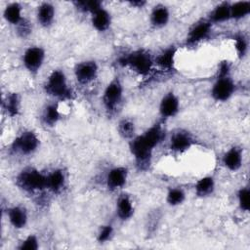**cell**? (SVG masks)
<instances>
[{"instance_id":"cell-1","label":"cell","mask_w":250,"mask_h":250,"mask_svg":"<svg viewBox=\"0 0 250 250\" xmlns=\"http://www.w3.org/2000/svg\"><path fill=\"white\" fill-rule=\"evenodd\" d=\"M165 132L161 123H155L143 134L128 141L129 150L139 171H146L151 164L154 148L164 140Z\"/></svg>"},{"instance_id":"cell-2","label":"cell","mask_w":250,"mask_h":250,"mask_svg":"<svg viewBox=\"0 0 250 250\" xmlns=\"http://www.w3.org/2000/svg\"><path fill=\"white\" fill-rule=\"evenodd\" d=\"M118 63L140 76H147L154 67V57L146 49H137L124 54Z\"/></svg>"},{"instance_id":"cell-3","label":"cell","mask_w":250,"mask_h":250,"mask_svg":"<svg viewBox=\"0 0 250 250\" xmlns=\"http://www.w3.org/2000/svg\"><path fill=\"white\" fill-rule=\"evenodd\" d=\"M44 92L60 101L71 100L73 97V92L68 84L67 76L62 69H54L47 76L44 86Z\"/></svg>"},{"instance_id":"cell-4","label":"cell","mask_w":250,"mask_h":250,"mask_svg":"<svg viewBox=\"0 0 250 250\" xmlns=\"http://www.w3.org/2000/svg\"><path fill=\"white\" fill-rule=\"evenodd\" d=\"M16 185L26 193L41 192L46 190V173L34 167H25L17 175Z\"/></svg>"},{"instance_id":"cell-5","label":"cell","mask_w":250,"mask_h":250,"mask_svg":"<svg viewBox=\"0 0 250 250\" xmlns=\"http://www.w3.org/2000/svg\"><path fill=\"white\" fill-rule=\"evenodd\" d=\"M124 98V87L118 76L113 77L105 86L102 95V104L109 115L116 112Z\"/></svg>"},{"instance_id":"cell-6","label":"cell","mask_w":250,"mask_h":250,"mask_svg":"<svg viewBox=\"0 0 250 250\" xmlns=\"http://www.w3.org/2000/svg\"><path fill=\"white\" fill-rule=\"evenodd\" d=\"M40 146V139L31 130H24L20 133L11 144L12 153L20 156H29L34 154Z\"/></svg>"},{"instance_id":"cell-7","label":"cell","mask_w":250,"mask_h":250,"mask_svg":"<svg viewBox=\"0 0 250 250\" xmlns=\"http://www.w3.org/2000/svg\"><path fill=\"white\" fill-rule=\"evenodd\" d=\"M236 92V84L230 73L218 74L216 80L211 86L210 95L217 103H225L231 99Z\"/></svg>"},{"instance_id":"cell-8","label":"cell","mask_w":250,"mask_h":250,"mask_svg":"<svg viewBox=\"0 0 250 250\" xmlns=\"http://www.w3.org/2000/svg\"><path fill=\"white\" fill-rule=\"evenodd\" d=\"M46 59V51L43 47L33 45L24 50L21 56V62L25 70L35 76L42 68Z\"/></svg>"},{"instance_id":"cell-9","label":"cell","mask_w":250,"mask_h":250,"mask_svg":"<svg viewBox=\"0 0 250 250\" xmlns=\"http://www.w3.org/2000/svg\"><path fill=\"white\" fill-rule=\"evenodd\" d=\"M99 65L94 60H84L77 62L73 68L74 78L78 84L86 86L93 83L99 76Z\"/></svg>"},{"instance_id":"cell-10","label":"cell","mask_w":250,"mask_h":250,"mask_svg":"<svg viewBox=\"0 0 250 250\" xmlns=\"http://www.w3.org/2000/svg\"><path fill=\"white\" fill-rule=\"evenodd\" d=\"M196 141L194 136L186 129L174 130L169 138V149L174 153H184L190 149Z\"/></svg>"},{"instance_id":"cell-11","label":"cell","mask_w":250,"mask_h":250,"mask_svg":"<svg viewBox=\"0 0 250 250\" xmlns=\"http://www.w3.org/2000/svg\"><path fill=\"white\" fill-rule=\"evenodd\" d=\"M213 24L208 19H201L194 22L188 29L186 37V43L188 46L197 45L208 39L212 33Z\"/></svg>"},{"instance_id":"cell-12","label":"cell","mask_w":250,"mask_h":250,"mask_svg":"<svg viewBox=\"0 0 250 250\" xmlns=\"http://www.w3.org/2000/svg\"><path fill=\"white\" fill-rule=\"evenodd\" d=\"M180 99L174 91L166 92L158 105V112L162 120L174 118L180 111Z\"/></svg>"},{"instance_id":"cell-13","label":"cell","mask_w":250,"mask_h":250,"mask_svg":"<svg viewBox=\"0 0 250 250\" xmlns=\"http://www.w3.org/2000/svg\"><path fill=\"white\" fill-rule=\"evenodd\" d=\"M129 170L125 166H114L105 175V187L110 191H116L125 187L128 181Z\"/></svg>"},{"instance_id":"cell-14","label":"cell","mask_w":250,"mask_h":250,"mask_svg":"<svg viewBox=\"0 0 250 250\" xmlns=\"http://www.w3.org/2000/svg\"><path fill=\"white\" fill-rule=\"evenodd\" d=\"M66 186V175L61 168L46 173V190L53 194H60Z\"/></svg>"},{"instance_id":"cell-15","label":"cell","mask_w":250,"mask_h":250,"mask_svg":"<svg viewBox=\"0 0 250 250\" xmlns=\"http://www.w3.org/2000/svg\"><path fill=\"white\" fill-rule=\"evenodd\" d=\"M222 163L230 172L238 171L243 164V151L237 146H230L222 157Z\"/></svg>"},{"instance_id":"cell-16","label":"cell","mask_w":250,"mask_h":250,"mask_svg":"<svg viewBox=\"0 0 250 250\" xmlns=\"http://www.w3.org/2000/svg\"><path fill=\"white\" fill-rule=\"evenodd\" d=\"M171 19V13L169 8L161 3L152 7L149 14V23L153 28L159 29L165 27Z\"/></svg>"},{"instance_id":"cell-17","label":"cell","mask_w":250,"mask_h":250,"mask_svg":"<svg viewBox=\"0 0 250 250\" xmlns=\"http://www.w3.org/2000/svg\"><path fill=\"white\" fill-rule=\"evenodd\" d=\"M177 51L178 49L174 45L164 48L154 57V65L165 71L174 69Z\"/></svg>"},{"instance_id":"cell-18","label":"cell","mask_w":250,"mask_h":250,"mask_svg":"<svg viewBox=\"0 0 250 250\" xmlns=\"http://www.w3.org/2000/svg\"><path fill=\"white\" fill-rule=\"evenodd\" d=\"M56 18V7L51 2H42L36 9V21L43 28H50Z\"/></svg>"},{"instance_id":"cell-19","label":"cell","mask_w":250,"mask_h":250,"mask_svg":"<svg viewBox=\"0 0 250 250\" xmlns=\"http://www.w3.org/2000/svg\"><path fill=\"white\" fill-rule=\"evenodd\" d=\"M7 219L14 229H22L28 222L27 210L21 205L11 206L7 209Z\"/></svg>"},{"instance_id":"cell-20","label":"cell","mask_w":250,"mask_h":250,"mask_svg":"<svg viewBox=\"0 0 250 250\" xmlns=\"http://www.w3.org/2000/svg\"><path fill=\"white\" fill-rule=\"evenodd\" d=\"M134 212V203L130 195H128L127 193L120 194L115 204V213L117 218L122 222L129 221L133 217Z\"/></svg>"},{"instance_id":"cell-21","label":"cell","mask_w":250,"mask_h":250,"mask_svg":"<svg viewBox=\"0 0 250 250\" xmlns=\"http://www.w3.org/2000/svg\"><path fill=\"white\" fill-rule=\"evenodd\" d=\"M61 111L58 103H49L41 112V122L47 128L55 127L61 120Z\"/></svg>"},{"instance_id":"cell-22","label":"cell","mask_w":250,"mask_h":250,"mask_svg":"<svg viewBox=\"0 0 250 250\" xmlns=\"http://www.w3.org/2000/svg\"><path fill=\"white\" fill-rule=\"evenodd\" d=\"M91 24L95 30L105 32L111 25L110 13L104 7H102L91 15Z\"/></svg>"},{"instance_id":"cell-23","label":"cell","mask_w":250,"mask_h":250,"mask_svg":"<svg viewBox=\"0 0 250 250\" xmlns=\"http://www.w3.org/2000/svg\"><path fill=\"white\" fill-rule=\"evenodd\" d=\"M216 188V182L213 176H204L198 179L193 187L194 193L199 198H206L214 193Z\"/></svg>"},{"instance_id":"cell-24","label":"cell","mask_w":250,"mask_h":250,"mask_svg":"<svg viewBox=\"0 0 250 250\" xmlns=\"http://www.w3.org/2000/svg\"><path fill=\"white\" fill-rule=\"evenodd\" d=\"M4 20L11 25L15 27L18 26L24 21L22 16V6L19 2H11L9 3L3 11Z\"/></svg>"},{"instance_id":"cell-25","label":"cell","mask_w":250,"mask_h":250,"mask_svg":"<svg viewBox=\"0 0 250 250\" xmlns=\"http://www.w3.org/2000/svg\"><path fill=\"white\" fill-rule=\"evenodd\" d=\"M229 4L230 2H221L216 5L208 16V21L212 23H224L230 21L229 14Z\"/></svg>"},{"instance_id":"cell-26","label":"cell","mask_w":250,"mask_h":250,"mask_svg":"<svg viewBox=\"0 0 250 250\" xmlns=\"http://www.w3.org/2000/svg\"><path fill=\"white\" fill-rule=\"evenodd\" d=\"M230 21H241L250 14V1H236L229 4Z\"/></svg>"},{"instance_id":"cell-27","label":"cell","mask_w":250,"mask_h":250,"mask_svg":"<svg viewBox=\"0 0 250 250\" xmlns=\"http://www.w3.org/2000/svg\"><path fill=\"white\" fill-rule=\"evenodd\" d=\"M186 198H187L186 191L181 187L169 188L165 195L166 203L171 207H177L182 205L186 201Z\"/></svg>"},{"instance_id":"cell-28","label":"cell","mask_w":250,"mask_h":250,"mask_svg":"<svg viewBox=\"0 0 250 250\" xmlns=\"http://www.w3.org/2000/svg\"><path fill=\"white\" fill-rule=\"evenodd\" d=\"M232 40L237 58L239 60H243L247 56L249 50V41L247 36L243 32H237L233 34Z\"/></svg>"},{"instance_id":"cell-29","label":"cell","mask_w":250,"mask_h":250,"mask_svg":"<svg viewBox=\"0 0 250 250\" xmlns=\"http://www.w3.org/2000/svg\"><path fill=\"white\" fill-rule=\"evenodd\" d=\"M3 108L11 116H17L21 110V98L17 93H11L3 101Z\"/></svg>"},{"instance_id":"cell-30","label":"cell","mask_w":250,"mask_h":250,"mask_svg":"<svg viewBox=\"0 0 250 250\" xmlns=\"http://www.w3.org/2000/svg\"><path fill=\"white\" fill-rule=\"evenodd\" d=\"M117 133L124 140L130 141L131 139H133L137 135L136 125L134 121L130 118L121 119L117 125Z\"/></svg>"},{"instance_id":"cell-31","label":"cell","mask_w":250,"mask_h":250,"mask_svg":"<svg viewBox=\"0 0 250 250\" xmlns=\"http://www.w3.org/2000/svg\"><path fill=\"white\" fill-rule=\"evenodd\" d=\"M236 201L241 212L247 213L250 209V189L248 186L241 187L236 192Z\"/></svg>"},{"instance_id":"cell-32","label":"cell","mask_w":250,"mask_h":250,"mask_svg":"<svg viewBox=\"0 0 250 250\" xmlns=\"http://www.w3.org/2000/svg\"><path fill=\"white\" fill-rule=\"evenodd\" d=\"M72 4L79 12H82L85 14H90V15H92L94 12H96L97 10L104 7L103 2L98 1V0L74 1V2H72Z\"/></svg>"},{"instance_id":"cell-33","label":"cell","mask_w":250,"mask_h":250,"mask_svg":"<svg viewBox=\"0 0 250 250\" xmlns=\"http://www.w3.org/2000/svg\"><path fill=\"white\" fill-rule=\"evenodd\" d=\"M114 235V229L110 224L101 226L98 233H97V241L99 243H105L111 240Z\"/></svg>"},{"instance_id":"cell-34","label":"cell","mask_w":250,"mask_h":250,"mask_svg":"<svg viewBox=\"0 0 250 250\" xmlns=\"http://www.w3.org/2000/svg\"><path fill=\"white\" fill-rule=\"evenodd\" d=\"M39 248V239L35 234H29L25 238H23L19 246L18 249L20 250H37Z\"/></svg>"},{"instance_id":"cell-35","label":"cell","mask_w":250,"mask_h":250,"mask_svg":"<svg viewBox=\"0 0 250 250\" xmlns=\"http://www.w3.org/2000/svg\"><path fill=\"white\" fill-rule=\"evenodd\" d=\"M16 29H17L18 35L21 38H25L31 33V25L25 19L21 23H20L18 26H16Z\"/></svg>"},{"instance_id":"cell-36","label":"cell","mask_w":250,"mask_h":250,"mask_svg":"<svg viewBox=\"0 0 250 250\" xmlns=\"http://www.w3.org/2000/svg\"><path fill=\"white\" fill-rule=\"evenodd\" d=\"M128 4L133 8H144L147 4V2L144 0H133V1H129Z\"/></svg>"}]
</instances>
